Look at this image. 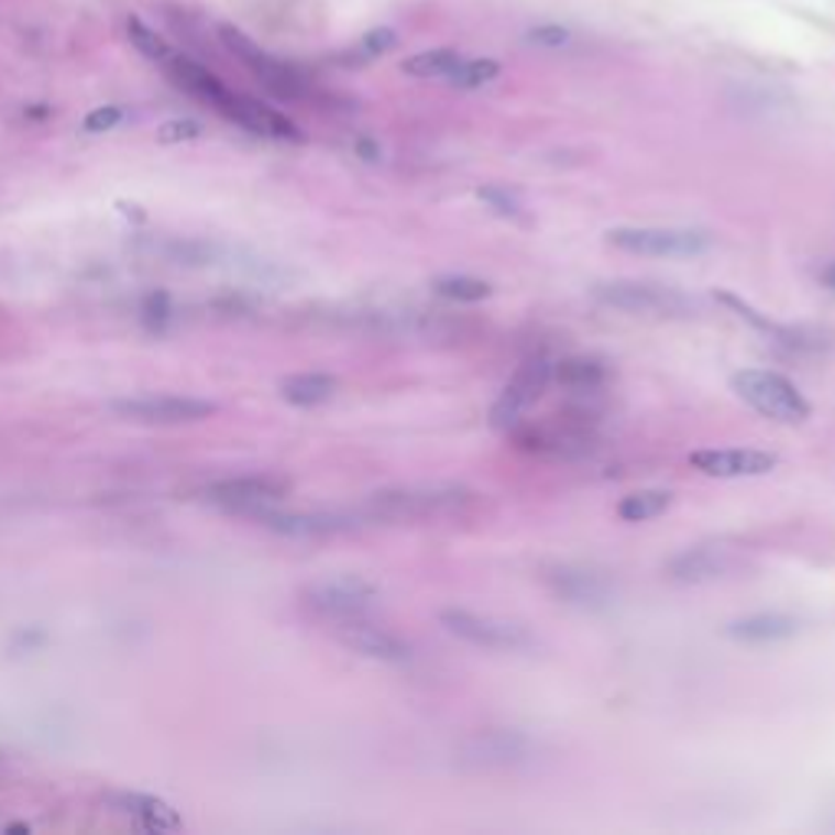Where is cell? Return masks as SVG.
<instances>
[{"label":"cell","instance_id":"cell-1","mask_svg":"<svg viewBox=\"0 0 835 835\" xmlns=\"http://www.w3.org/2000/svg\"><path fill=\"white\" fill-rule=\"evenodd\" d=\"M476 493L458 483H425V486H395L378 490L363 503L370 523H431L451 519L473 509Z\"/></svg>","mask_w":835,"mask_h":835},{"label":"cell","instance_id":"cell-2","mask_svg":"<svg viewBox=\"0 0 835 835\" xmlns=\"http://www.w3.org/2000/svg\"><path fill=\"white\" fill-rule=\"evenodd\" d=\"M591 297L604 307H614L630 317H647V320H682L699 310V300L692 294L672 284H659V281H601L591 287Z\"/></svg>","mask_w":835,"mask_h":835},{"label":"cell","instance_id":"cell-3","mask_svg":"<svg viewBox=\"0 0 835 835\" xmlns=\"http://www.w3.org/2000/svg\"><path fill=\"white\" fill-rule=\"evenodd\" d=\"M509 435H513L519 451L539 454V458H556V461L587 458L597 448L594 415H587V411L549 415L542 421H526L523 418Z\"/></svg>","mask_w":835,"mask_h":835},{"label":"cell","instance_id":"cell-4","mask_svg":"<svg viewBox=\"0 0 835 835\" xmlns=\"http://www.w3.org/2000/svg\"><path fill=\"white\" fill-rule=\"evenodd\" d=\"M732 388L738 398L747 402L757 415L780 421V425H800L810 418V402L803 392L780 372L770 370H744L732 378Z\"/></svg>","mask_w":835,"mask_h":835},{"label":"cell","instance_id":"cell-5","mask_svg":"<svg viewBox=\"0 0 835 835\" xmlns=\"http://www.w3.org/2000/svg\"><path fill=\"white\" fill-rule=\"evenodd\" d=\"M607 245L647 255V259H695L705 255L715 239L705 229H672V226H620L607 232Z\"/></svg>","mask_w":835,"mask_h":835},{"label":"cell","instance_id":"cell-6","mask_svg":"<svg viewBox=\"0 0 835 835\" xmlns=\"http://www.w3.org/2000/svg\"><path fill=\"white\" fill-rule=\"evenodd\" d=\"M378 601V587L363 574H333L304 587V604L327 624L363 617Z\"/></svg>","mask_w":835,"mask_h":835},{"label":"cell","instance_id":"cell-7","mask_svg":"<svg viewBox=\"0 0 835 835\" xmlns=\"http://www.w3.org/2000/svg\"><path fill=\"white\" fill-rule=\"evenodd\" d=\"M219 36H222V43H226V50L268 89L272 95H278V98H304L307 92V79L294 69V66H287V63H281L275 59L272 53H265L255 40H249L242 30H235L232 23H222L219 26Z\"/></svg>","mask_w":835,"mask_h":835},{"label":"cell","instance_id":"cell-8","mask_svg":"<svg viewBox=\"0 0 835 835\" xmlns=\"http://www.w3.org/2000/svg\"><path fill=\"white\" fill-rule=\"evenodd\" d=\"M549 382H552V363H549V360H542V356L526 360V363L516 370V375L503 385L499 398L493 402V408H490V425H493L496 431H506V435H509V431L526 418V411L546 395Z\"/></svg>","mask_w":835,"mask_h":835},{"label":"cell","instance_id":"cell-9","mask_svg":"<svg viewBox=\"0 0 835 835\" xmlns=\"http://www.w3.org/2000/svg\"><path fill=\"white\" fill-rule=\"evenodd\" d=\"M121 421L134 425H193L206 421L219 411L216 402L193 398V395H141V398H118L108 405Z\"/></svg>","mask_w":835,"mask_h":835},{"label":"cell","instance_id":"cell-10","mask_svg":"<svg viewBox=\"0 0 835 835\" xmlns=\"http://www.w3.org/2000/svg\"><path fill=\"white\" fill-rule=\"evenodd\" d=\"M441 624L461 637L470 647H483V650H506V652H519L529 650L536 640L532 634L516 624V620H503V617H493V614H473V611H444L441 614Z\"/></svg>","mask_w":835,"mask_h":835},{"label":"cell","instance_id":"cell-11","mask_svg":"<svg viewBox=\"0 0 835 835\" xmlns=\"http://www.w3.org/2000/svg\"><path fill=\"white\" fill-rule=\"evenodd\" d=\"M287 493H290V483L284 476H275V473L229 476V480H219V483L206 486L209 503H216L222 509H232V513H245V516H252L255 509L275 506Z\"/></svg>","mask_w":835,"mask_h":835},{"label":"cell","instance_id":"cell-12","mask_svg":"<svg viewBox=\"0 0 835 835\" xmlns=\"http://www.w3.org/2000/svg\"><path fill=\"white\" fill-rule=\"evenodd\" d=\"M333 637L353 650L356 656L366 659H378V662H405L411 659V644L405 637H398L395 630L372 624L363 617H347V620H333Z\"/></svg>","mask_w":835,"mask_h":835},{"label":"cell","instance_id":"cell-13","mask_svg":"<svg viewBox=\"0 0 835 835\" xmlns=\"http://www.w3.org/2000/svg\"><path fill=\"white\" fill-rule=\"evenodd\" d=\"M741 552L728 542L695 546V549H685L675 558H669L666 578L675 581V584H708V581L735 574L741 568Z\"/></svg>","mask_w":835,"mask_h":835},{"label":"cell","instance_id":"cell-14","mask_svg":"<svg viewBox=\"0 0 835 835\" xmlns=\"http://www.w3.org/2000/svg\"><path fill=\"white\" fill-rule=\"evenodd\" d=\"M539 744L532 741L523 732H483L466 738L461 747V760L470 767H483V770H506V767H519L529 763L536 757Z\"/></svg>","mask_w":835,"mask_h":835},{"label":"cell","instance_id":"cell-15","mask_svg":"<svg viewBox=\"0 0 835 835\" xmlns=\"http://www.w3.org/2000/svg\"><path fill=\"white\" fill-rule=\"evenodd\" d=\"M219 114H226L229 121H235L239 128L252 131V134H262V138H275V141H304V131L287 118L275 111L272 105L259 101V98H249V95L229 92L226 101L219 105Z\"/></svg>","mask_w":835,"mask_h":835},{"label":"cell","instance_id":"cell-16","mask_svg":"<svg viewBox=\"0 0 835 835\" xmlns=\"http://www.w3.org/2000/svg\"><path fill=\"white\" fill-rule=\"evenodd\" d=\"M546 584L564 604H578V607H601L614 594L611 578L604 571H594V568H584V564H556V568H549Z\"/></svg>","mask_w":835,"mask_h":835},{"label":"cell","instance_id":"cell-17","mask_svg":"<svg viewBox=\"0 0 835 835\" xmlns=\"http://www.w3.org/2000/svg\"><path fill=\"white\" fill-rule=\"evenodd\" d=\"M252 519H259L262 526L275 529L281 536H294V539L337 536V532H350L356 526L350 516H337V513H278L272 506L255 509Z\"/></svg>","mask_w":835,"mask_h":835},{"label":"cell","instance_id":"cell-18","mask_svg":"<svg viewBox=\"0 0 835 835\" xmlns=\"http://www.w3.org/2000/svg\"><path fill=\"white\" fill-rule=\"evenodd\" d=\"M689 464L702 470L705 476L718 480H738V476H763L780 464L777 454L767 451H744V448H728V451H695Z\"/></svg>","mask_w":835,"mask_h":835},{"label":"cell","instance_id":"cell-19","mask_svg":"<svg viewBox=\"0 0 835 835\" xmlns=\"http://www.w3.org/2000/svg\"><path fill=\"white\" fill-rule=\"evenodd\" d=\"M111 806H114V813L138 820L151 833H177V829H184L180 813L171 803H164L157 796H147V793H114Z\"/></svg>","mask_w":835,"mask_h":835},{"label":"cell","instance_id":"cell-20","mask_svg":"<svg viewBox=\"0 0 835 835\" xmlns=\"http://www.w3.org/2000/svg\"><path fill=\"white\" fill-rule=\"evenodd\" d=\"M167 73H171V79H174L184 92L199 98V101H206V105H212L216 111H219V105L226 101V95L232 92L216 73H209L206 66H199V63L189 59V56H171V59H167Z\"/></svg>","mask_w":835,"mask_h":835},{"label":"cell","instance_id":"cell-21","mask_svg":"<svg viewBox=\"0 0 835 835\" xmlns=\"http://www.w3.org/2000/svg\"><path fill=\"white\" fill-rule=\"evenodd\" d=\"M800 624L787 614H750L735 624H728V637L741 640V644H777V640H790L796 637Z\"/></svg>","mask_w":835,"mask_h":835},{"label":"cell","instance_id":"cell-22","mask_svg":"<svg viewBox=\"0 0 835 835\" xmlns=\"http://www.w3.org/2000/svg\"><path fill=\"white\" fill-rule=\"evenodd\" d=\"M337 388H340V382L327 372H297L281 382V398L297 408H314V405L330 402L337 395Z\"/></svg>","mask_w":835,"mask_h":835},{"label":"cell","instance_id":"cell-23","mask_svg":"<svg viewBox=\"0 0 835 835\" xmlns=\"http://www.w3.org/2000/svg\"><path fill=\"white\" fill-rule=\"evenodd\" d=\"M552 378H556L561 388H568V392L587 395V392H597L604 385L607 370L597 360H591V356H568L561 363H552Z\"/></svg>","mask_w":835,"mask_h":835},{"label":"cell","instance_id":"cell-24","mask_svg":"<svg viewBox=\"0 0 835 835\" xmlns=\"http://www.w3.org/2000/svg\"><path fill=\"white\" fill-rule=\"evenodd\" d=\"M461 53L458 50H425L411 59L402 63V73L405 76H415V79H448L458 66H461Z\"/></svg>","mask_w":835,"mask_h":835},{"label":"cell","instance_id":"cell-25","mask_svg":"<svg viewBox=\"0 0 835 835\" xmlns=\"http://www.w3.org/2000/svg\"><path fill=\"white\" fill-rule=\"evenodd\" d=\"M669 506H672V493L669 490H637V493H630V496L620 499L617 516L624 523H647V519L662 516Z\"/></svg>","mask_w":835,"mask_h":835},{"label":"cell","instance_id":"cell-26","mask_svg":"<svg viewBox=\"0 0 835 835\" xmlns=\"http://www.w3.org/2000/svg\"><path fill=\"white\" fill-rule=\"evenodd\" d=\"M435 294L448 297V300H458V304H476V300H486L493 294L490 281L470 278V275H448V278H438L435 284Z\"/></svg>","mask_w":835,"mask_h":835},{"label":"cell","instance_id":"cell-27","mask_svg":"<svg viewBox=\"0 0 835 835\" xmlns=\"http://www.w3.org/2000/svg\"><path fill=\"white\" fill-rule=\"evenodd\" d=\"M128 40H131V46L144 56V59H151V63H167L174 53H171V46L141 20V17H128Z\"/></svg>","mask_w":835,"mask_h":835},{"label":"cell","instance_id":"cell-28","mask_svg":"<svg viewBox=\"0 0 835 835\" xmlns=\"http://www.w3.org/2000/svg\"><path fill=\"white\" fill-rule=\"evenodd\" d=\"M499 76V63L496 59H461V66L448 76V83L454 86V89H483V86H490L493 79Z\"/></svg>","mask_w":835,"mask_h":835},{"label":"cell","instance_id":"cell-29","mask_svg":"<svg viewBox=\"0 0 835 835\" xmlns=\"http://www.w3.org/2000/svg\"><path fill=\"white\" fill-rule=\"evenodd\" d=\"M196 138H202V124L189 121V118H174V121L157 128L161 144H186V141H196Z\"/></svg>","mask_w":835,"mask_h":835},{"label":"cell","instance_id":"cell-30","mask_svg":"<svg viewBox=\"0 0 835 835\" xmlns=\"http://www.w3.org/2000/svg\"><path fill=\"white\" fill-rule=\"evenodd\" d=\"M476 196H480L486 206H493V212H499V216H519V212H523L519 202H516V196L506 193V189H499V186H486V189H480Z\"/></svg>","mask_w":835,"mask_h":835},{"label":"cell","instance_id":"cell-31","mask_svg":"<svg viewBox=\"0 0 835 835\" xmlns=\"http://www.w3.org/2000/svg\"><path fill=\"white\" fill-rule=\"evenodd\" d=\"M398 43V36H395V30H388V26H382V30H372L363 36V43H360V56H382V53H388L392 46Z\"/></svg>","mask_w":835,"mask_h":835},{"label":"cell","instance_id":"cell-32","mask_svg":"<svg viewBox=\"0 0 835 835\" xmlns=\"http://www.w3.org/2000/svg\"><path fill=\"white\" fill-rule=\"evenodd\" d=\"M121 118H124V111H121V108H114V105H108V108H95L92 114H86L83 128H86L89 134H101V131H111L114 124H121Z\"/></svg>","mask_w":835,"mask_h":835},{"label":"cell","instance_id":"cell-33","mask_svg":"<svg viewBox=\"0 0 835 835\" xmlns=\"http://www.w3.org/2000/svg\"><path fill=\"white\" fill-rule=\"evenodd\" d=\"M526 36H529V43H536V46H546V50H558V46H564V43L571 40V33H568L564 26H558V23L536 26V30H529Z\"/></svg>","mask_w":835,"mask_h":835},{"label":"cell","instance_id":"cell-34","mask_svg":"<svg viewBox=\"0 0 835 835\" xmlns=\"http://www.w3.org/2000/svg\"><path fill=\"white\" fill-rule=\"evenodd\" d=\"M167 314H171L167 294H151V297L144 300V320H147V323H161V320H167Z\"/></svg>","mask_w":835,"mask_h":835},{"label":"cell","instance_id":"cell-35","mask_svg":"<svg viewBox=\"0 0 835 835\" xmlns=\"http://www.w3.org/2000/svg\"><path fill=\"white\" fill-rule=\"evenodd\" d=\"M356 151H360V157H363V161H370V164L378 161V147H375L372 141H356Z\"/></svg>","mask_w":835,"mask_h":835},{"label":"cell","instance_id":"cell-36","mask_svg":"<svg viewBox=\"0 0 835 835\" xmlns=\"http://www.w3.org/2000/svg\"><path fill=\"white\" fill-rule=\"evenodd\" d=\"M820 281H823V284H826V287L835 294V262L826 268V272H823V275H820Z\"/></svg>","mask_w":835,"mask_h":835}]
</instances>
